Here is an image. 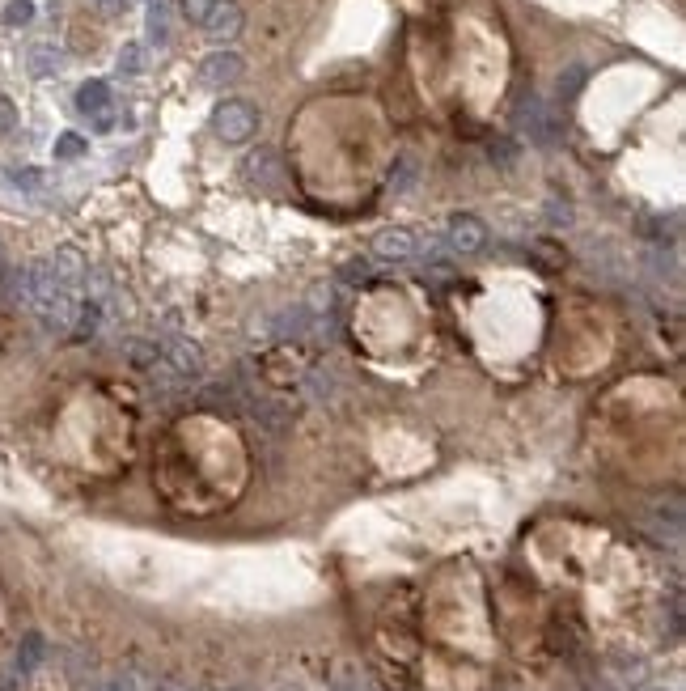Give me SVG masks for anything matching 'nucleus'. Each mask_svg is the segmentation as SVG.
Here are the masks:
<instances>
[{
    "label": "nucleus",
    "instance_id": "1",
    "mask_svg": "<svg viewBox=\"0 0 686 691\" xmlns=\"http://www.w3.org/2000/svg\"><path fill=\"white\" fill-rule=\"evenodd\" d=\"M81 276H85V268L72 251L39 259L30 268H17V301H26L30 314L47 331H68V327H77V314H81V301H77Z\"/></svg>",
    "mask_w": 686,
    "mask_h": 691
},
{
    "label": "nucleus",
    "instance_id": "2",
    "mask_svg": "<svg viewBox=\"0 0 686 691\" xmlns=\"http://www.w3.org/2000/svg\"><path fill=\"white\" fill-rule=\"evenodd\" d=\"M517 132L526 136L530 145L547 149V145H555V140H559L564 123H559V115L538 94H521V102H517Z\"/></svg>",
    "mask_w": 686,
    "mask_h": 691
},
{
    "label": "nucleus",
    "instance_id": "3",
    "mask_svg": "<svg viewBox=\"0 0 686 691\" xmlns=\"http://www.w3.org/2000/svg\"><path fill=\"white\" fill-rule=\"evenodd\" d=\"M212 128H216V136H221L225 145H246V140L259 132V111L250 102H242V98H229V102L216 106Z\"/></svg>",
    "mask_w": 686,
    "mask_h": 691
},
{
    "label": "nucleus",
    "instance_id": "4",
    "mask_svg": "<svg viewBox=\"0 0 686 691\" xmlns=\"http://www.w3.org/2000/svg\"><path fill=\"white\" fill-rule=\"evenodd\" d=\"M246 73L242 56H233V51H212V56L200 64V81L208 85V90H225V85H233Z\"/></svg>",
    "mask_w": 686,
    "mask_h": 691
},
{
    "label": "nucleus",
    "instance_id": "5",
    "mask_svg": "<svg viewBox=\"0 0 686 691\" xmlns=\"http://www.w3.org/2000/svg\"><path fill=\"white\" fill-rule=\"evenodd\" d=\"M204 30H208V39H216V43H229L233 34L242 30V9L233 5V0H216L212 13L204 17Z\"/></svg>",
    "mask_w": 686,
    "mask_h": 691
},
{
    "label": "nucleus",
    "instance_id": "6",
    "mask_svg": "<svg viewBox=\"0 0 686 691\" xmlns=\"http://www.w3.org/2000/svg\"><path fill=\"white\" fill-rule=\"evenodd\" d=\"M77 111L81 115H94L98 119V128H111V85L106 81H85L81 90H77Z\"/></svg>",
    "mask_w": 686,
    "mask_h": 691
},
{
    "label": "nucleus",
    "instance_id": "7",
    "mask_svg": "<svg viewBox=\"0 0 686 691\" xmlns=\"http://www.w3.org/2000/svg\"><path fill=\"white\" fill-rule=\"evenodd\" d=\"M373 255L377 259H415L420 255V242L407 229H382V234L373 238Z\"/></svg>",
    "mask_w": 686,
    "mask_h": 691
},
{
    "label": "nucleus",
    "instance_id": "8",
    "mask_svg": "<svg viewBox=\"0 0 686 691\" xmlns=\"http://www.w3.org/2000/svg\"><path fill=\"white\" fill-rule=\"evenodd\" d=\"M483 242H487L483 221H475V217H454V225H449V251H458V255H475Z\"/></svg>",
    "mask_w": 686,
    "mask_h": 691
},
{
    "label": "nucleus",
    "instance_id": "9",
    "mask_svg": "<svg viewBox=\"0 0 686 691\" xmlns=\"http://www.w3.org/2000/svg\"><path fill=\"white\" fill-rule=\"evenodd\" d=\"M246 179L250 183H263V187H272L284 179V166H280V153L276 149H255L246 157Z\"/></svg>",
    "mask_w": 686,
    "mask_h": 691
},
{
    "label": "nucleus",
    "instance_id": "10",
    "mask_svg": "<svg viewBox=\"0 0 686 691\" xmlns=\"http://www.w3.org/2000/svg\"><path fill=\"white\" fill-rule=\"evenodd\" d=\"M149 43H170V9H166V0H149Z\"/></svg>",
    "mask_w": 686,
    "mask_h": 691
},
{
    "label": "nucleus",
    "instance_id": "11",
    "mask_svg": "<svg viewBox=\"0 0 686 691\" xmlns=\"http://www.w3.org/2000/svg\"><path fill=\"white\" fill-rule=\"evenodd\" d=\"M60 64H64V60H60V51L51 47V43H39V47L30 51V73H34V77H56Z\"/></svg>",
    "mask_w": 686,
    "mask_h": 691
},
{
    "label": "nucleus",
    "instance_id": "12",
    "mask_svg": "<svg viewBox=\"0 0 686 691\" xmlns=\"http://www.w3.org/2000/svg\"><path fill=\"white\" fill-rule=\"evenodd\" d=\"M119 73L123 77H140L144 73V47L140 43H128L119 51Z\"/></svg>",
    "mask_w": 686,
    "mask_h": 691
},
{
    "label": "nucleus",
    "instance_id": "13",
    "mask_svg": "<svg viewBox=\"0 0 686 691\" xmlns=\"http://www.w3.org/2000/svg\"><path fill=\"white\" fill-rule=\"evenodd\" d=\"M585 85V68L581 64H572L568 73H559V98H576V90Z\"/></svg>",
    "mask_w": 686,
    "mask_h": 691
},
{
    "label": "nucleus",
    "instance_id": "14",
    "mask_svg": "<svg viewBox=\"0 0 686 691\" xmlns=\"http://www.w3.org/2000/svg\"><path fill=\"white\" fill-rule=\"evenodd\" d=\"M81 153H85V136L64 132V136L56 140V157H64V162H72V157H81Z\"/></svg>",
    "mask_w": 686,
    "mask_h": 691
},
{
    "label": "nucleus",
    "instance_id": "15",
    "mask_svg": "<svg viewBox=\"0 0 686 691\" xmlns=\"http://www.w3.org/2000/svg\"><path fill=\"white\" fill-rule=\"evenodd\" d=\"M30 17H34V5H30V0H13V5L5 9V22H9V26H26Z\"/></svg>",
    "mask_w": 686,
    "mask_h": 691
},
{
    "label": "nucleus",
    "instance_id": "16",
    "mask_svg": "<svg viewBox=\"0 0 686 691\" xmlns=\"http://www.w3.org/2000/svg\"><path fill=\"white\" fill-rule=\"evenodd\" d=\"M212 5H216V0H183V13L191 17L195 26H204V17L212 13Z\"/></svg>",
    "mask_w": 686,
    "mask_h": 691
},
{
    "label": "nucleus",
    "instance_id": "17",
    "mask_svg": "<svg viewBox=\"0 0 686 691\" xmlns=\"http://www.w3.org/2000/svg\"><path fill=\"white\" fill-rule=\"evenodd\" d=\"M13 123H17V111H13V102L0 94V136L5 132H13Z\"/></svg>",
    "mask_w": 686,
    "mask_h": 691
},
{
    "label": "nucleus",
    "instance_id": "18",
    "mask_svg": "<svg viewBox=\"0 0 686 691\" xmlns=\"http://www.w3.org/2000/svg\"><path fill=\"white\" fill-rule=\"evenodd\" d=\"M373 272V263H348V268H339L343 280H365Z\"/></svg>",
    "mask_w": 686,
    "mask_h": 691
},
{
    "label": "nucleus",
    "instance_id": "19",
    "mask_svg": "<svg viewBox=\"0 0 686 691\" xmlns=\"http://www.w3.org/2000/svg\"><path fill=\"white\" fill-rule=\"evenodd\" d=\"M13 183H17V187H39L43 179H39L34 170H13Z\"/></svg>",
    "mask_w": 686,
    "mask_h": 691
},
{
    "label": "nucleus",
    "instance_id": "20",
    "mask_svg": "<svg viewBox=\"0 0 686 691\" xmlns=\"http://www.w3.org/2000/svg\"><path fill=\"white\" fill-rule=\"evenodd\" d=\"M411 174H415V162H403L399 174H394V191H403V187L411 183Z\"/></svg>",
    "mask_w": 686,
    "mask_h": 691
},
{
    "label": "nucleus",
    "instance_id": "21",
    "mask_svg": "<svg viewBox=\"0 0 686 691\" xmlns=\"http://www.w3.org/2000/svg\"><path fill=\"white\" fill-rule=\"evenodd\" d=\"M98 9H106V13H119V9H128V0H94Z\"/></svg>",
    "mask_w": 686,
    "mask_h": 691
},
{
    "label": "nucleus",
    "instance_id": "22",
    "mask_svg": "<svg viewBox=\"0 0 686 691\" xmlns=\"http://www.w3.org/2000/svg\"><path fill=\"white\" fill-rule=\"evenodd\" d=\"M98 691H128V683H123V679H115V683H102Z\"/></svg>",
    "mask_w": 686,
    "mask_h": 691
}]
</instances>
